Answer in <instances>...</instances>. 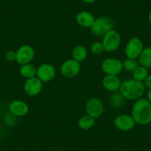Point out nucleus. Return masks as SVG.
Returning <instances> with one entry per match:
<instances>
[{
  "label": "nucleus",
  "instance_id": "obj_19",
  "mask_svg": "<svg viewBox=\"0 0 151 151\" xmlns=\"http://www.w3.org/2000/svg\"><path fill=\"white\" fill-rule=\"evenodd\" d=\"M96 123V119L89 115H85L81 117L78 121V126L83 130H88L92 128Z\"/></svg>",
  "mask_w": 151,
  "mask_h": 151
},
{
  "label": "nucleus",
  "instance_id": "obj_25",
  "mask_svg": "<svg viewBox=\"0 0 151 151\" xmlns=\"http://www.w3.org/2000/svg\"><path fill=\"white\" fill-rule=\"evenodd\" d=\"M145 88H147L148 90L151 89V75H148L146 79L143 82Z\"/></svg>",
  "mask_w": 151,
  "mask_h": 151
},
{
  "label": "nucleus",
  "instance_id": "obj_4",
  "mask_svg": "<svg viewBox=\"0 0 151 151\" xmlns=\"http://www.w3.org/2000/svg\"><path fill=\"white\" fill-rule=\"evenodd\" d=\"M102 45L104 51H116L121 44V36L119 33L115 30H111L103 36Z\"/></svg>",
  "mask_w": 151,
  "mask_h": 151
},
{
  "label": "nucleus",
  "instance_id": "obj_11",
  "mask_svg": "<svg viewBox=\"0 0 151 151\" xmlns=\"http://www.w3.org/2000/svg\"><path fill=\"white\" fill-rule=\"evenodd\" d=\"M56 74L55 67L50 63H45L37 68L36 77L42 82H48L53 80Z\"/></svg>",
  "mask_w": 151,
  "mask_h": 151
},
{
  "label": "nucleus",
  "instance_id": "obj_1",
  "mask_svg": "<svg viewBox=\"0 0 151 151\" xmlns=\"http://www.w3.org/2000/svg\"><path fill=\"white\" fill-rule=\"evenodd\" d=\"M131 116L136 124L147 125L151 123V103L147 99L141 98L135 101Z\"/></svg>",
  "mask_w": 151,
  "mask_h": 151
},
{
  "label": "nucleus",
  "instance_id": "obj_2",
  "mask_svg": "<svg viewBox=\"0 0 151 151\" xmlns=\"http://www.w3.org/2000/svg\"><path fill=\"white\" fill-rule=\"evenodd\" d=\"M145 91V87L142 82L131 79L122 82L119 92L125 99L136 101L142 98Z\"/></svg>",
  "mask_w": 151,
  "mask_h": 151
},
{
  "label": "nucleus",
  "instance_id": "obj_12",
  "mask_svg": "<svg viewBox=\"0 0 151 151\" xmlns=\"http://www.w3.org/2000/svg\"><path fill=\"white\" fill-rule=\"evenodd\" d=\"M43 82L36 76L26 79L24 84V91L29 96H35L41 93Z\"/></svg>",
  "mask_w": 151,
  "mask_h": 151
},
{
  "label": "nucleus",
  "instance_id": "obj_8",
  "mask_svg": "<svg viewBox=\"0 0 151 151\" xmlns=\"http://www.w3.org/2000/svg\"><path fill=\"white\" fill-rule=\"evenodd\" d=\"M81 70V64L73 59H68L62 64L60 72L64 77L73 78L79 73Z\"/></svg>",
  "mask_w": 151,
  "mask_h": 151
},
{
  "label": "nucleus",
  "instance_id": "obj_27",
  "mask_svg": "<svg viewBox=\"0 0 151 151\" xmlns=\"http://www.w3.org/2000/svg\"><path fill=\"white\" fill-rule=\"evenodd\" d=\"M82 1L87 4H92L93 3V2H95L96 0H82Z\"/></svg>",
  "mask_w": 151,
  "mask_h": 151
},
{
  "label": "nucleus",
  "instance_id": "obj_21",
  "mask_svg": "<svg viewBox=\"0 0 151 151\" xmlns=\"http://www.w3.org/2000/svg\"><path fill=\"white\" fill-rule=\"evenodd\" d=\"M133 79L135 80H137L139 82H144L149 74H148L147 68H145L143 66H139L133 73Z\"/></svg>",
  "mask_w": 151,
  "mask_h": 151
},
{
  "label": "nucleus",
  "instance_id": "obj_9",
  "mask_svg": "<svg viewBox=\"0 0 151 151\" xmlns=\"http://www.w3.org/2000/svg\"><path fill=\"white\" fill-rule=\"evenodd\" d=\"M16 53H17L16 62L20 65L30 63V62L34 59V49L33 48V47L28 45H22L21 47H19Z\"/></svg>",
  "mask_w": 151,
  "mask_h": 151
},
{
  "label": "nucleus",
  "instance_id": "obj_6",
  "mask_svg": "<svg viewBox=\"0 0 151 151\" xmlns=\"http://www.w3.org/2000/svg\"><path fill=\"white\" fill-rule=\"evenodd\" d=\"M144 49L143 42L139 37H133L127 43L124 53L128 59H138Z\"/></svg>",
  "mask_w": 151,
  "mask_h": 151
},
{
  "label": "nucleus",
  "instance_id": "obj_5",
  "mask_svg": "<svg viewBox=\"0 0 151 151\" xmlns=\"http://www.w3.org/2000/svg\"><path fill=\"white\" fill-rule=\"evenodd\" d=\"M101 68L106 75L118 76L123 70V62L116 58H107L101 62Z\"/></svg>",
  "mask_w": 151,
  "mask_h": 151
},
{
  "label": "nucleus",
  "instance_id": "obj_13",
  "mask_svg": "<svg viewBox=\"0 0 151 151\" xmlns=\"http://www.w3.org/2000/svg\"><path fill=\"white\" fill-rule=\"evenodd\" d=\"M8 109L11 114L17 117L24 116L29 112V107L27 103L19 99H16L11 101Z\"/></svg>",
  "mask_w": 151,
  "mask_h": 151
},
{
  "label": "nucleus",
  "instance_id": "obj_22",
  "mask_svg": "<svg viewBox=\"0 0 151 151\" xmlns=\"http://www.w3.org/2000/svg\"><path fill=\"white\" fill-rule=\"evenodd\" d=\"M139 66V62L135 59H128L127 58L123 62V68L127 72L133 73Z\"/></svg>",
  "mask_w": 151,
  "mask_h": 151
},
{
  "label": "nucleus",
  "instance_id": "obj_23",
  "mask_svg": "<svg viewBox=\"0 0 151 151\" xmlns=\"http://www.w3.org/2000/svg\"><path fill=\"white\" fill-rule=\"evenodd\" d=\"M91 50L93 53L96 55H99L104 51L102 42H95L91 46Z\"/></svg>",
  "mask_w": 151,
  "mask_h": 151
},
{
  "label": "nucleus",
  "instance_id": "obj_14",
  "mask_svg": "<svg viewBox=\"0 0 151 151\" xmlns=\"http://www.w3.org/2000/svg\"><path fill=\"white\" fill-rule=\"evenodd\" d=\"M122 82L118 76L106 75L102 79L103 88L110 92H116L119 91Z\"/></svg>",
  "mask_w": 151,
  "mask_h": 151
},
{
  "label": "nucleus",
  "instance_id": "obj_18",
  "mask_svg": "<svg viewBox=\"0 0 151 151\" xmlns=\"http://www.w3.org/2000/svg\"><path fill=\"white\" fill-rule=\"evenodd\" d=\"M19 72L22 77L25 78L26 79H30V78L36 76L37 68L30 63L25 64V65H21Z\"/></svg>",
  "mask_w": 151,
  "mask_h": 151
},
{
  "label": "nucleus",
  "instance_id": "obj_3",
  "mask_svg": "<svg viewBox=\"0 0 151 151\" xmlns=\"http://www.w3.org/2000/svg\"><path fill=\"white\" fill-rule=\"evenodd\" d=\"M114 22L108 17H101L95 19L93 24L91 27L93 34L98 37L104 36L109 31L113 29Z\"/></svg>",
  "mask_w": 151,
  "mask_h": 151
},
{
  "label": "nucleus",
  "instance_id": "obj_20",
  "mask_svg": "<svg viewBox=\"0 0 151 151\" xmlns=\"http://www.w3.org/2000/svg\"><path fill=\"white\" fill-rule=\"evenodd\" d=\"M124 99H125L123 97L121 93L116 91L110 95L109 98V103L113 108H120L124 104Z\"/></svg>",
  "mask_w": 151,
  "mask_h": 151
},
{
  "label": "nucleus",
  "instance_id": "obj_17",
  "mask_svg": "<svg viewBox=\"0 0 151 151\" xmlns=\"http://www.w3.org/2000/svg\"><path fill=\"white\" fill-rule=\"evenodd\" d=\"M72 57L74 60L81 63L88 57V50L82 45L76 46L72 50Z\"/></svg>",
  "mask_w": 151,
  "mask_h": 151
},
{
  "label": "nucleus",
  "instance_id": "obj_7",
  "mask_svg": "<svg viewBox=\"0 0 151 151\" xmlns=\"http://www.w3.org/2000/svg\"><path fill=\"white\" fill-rule=\"evenodd\" d=\"M85 110L88 115L96 119L99 118L104 113V104L99 99L93 97L89 99L85 104Z\"/></svg>",
  "mask_w": 151,
  "mask_h": 151
},
{
  "label": "nucleus",
  "instance_id": "obj_28",
  "mask_svg": "<svg viewBox=\"0 0 151 151\" xmlns=\"http://www.w3.org/2000/svg\"><path fill=\"white\" fill-rule=\"evenodd\" d=\"M148 21H149V22L151 24V11L150 12L149 15H148Z\"/></svg>",
  "mask_w": 151,
  "mask_h": 151
},
{
  "label": "nucleus",
  "instance_id": "obj_24",
  "mask_svg": "<svg viewBox=\"0 0 151 151\" xmlns=\"http://www.w3.org/2000/svg\"><path fill=\"white\" fill-rule=\"evenodd\" d=\"M5 59H6V60L8 62H16V59H17V53H16V51H14V50H8L5 53Z\"/></svg>",
  "mask_w": 151,
  "mask_h": 151
},
{
  "label": "nucleus",
  "instance_id": "obj_16",
  "mask_svg": "<svg viewBox=\"0 0 151 151\" xmlns=\"http://www.w3.org/2000/svg\"><path fill=\"white\" fill-rule=\"evenodd\" d=\"M139 63L141 66H143L146 68H151V47H144L143 50L139 56Z\"/></svg>",
  "mask_w": 151,
  "mask_h": 151
},
{
  "label": "nucleus",
  "instance_id": "obj_26",
  "mask_svg": "<svg viewBox=\"0 0 151 151\" xmlns=\"http://www.w3.org/2000/svg\"><path fill=\"white\" fill-rule=\"evenodd\" d=\"M147 99L151 103V89L148 90L147 93Z\"/></svg>",
  "mask_w": 151,
  "mask_h": 151
},
{
  "label": "nucleus",
  "instance_id": "obj_10",
  "mask_svg": "<svg viewBox=\"0 0 151 151\" xmlns=\"http://www.w3.org/2000/svg\"><path fill=\"white\" fill-rule=\"evenodd\" d=\"M136 122L131 115L121 114L117 116L114 119V125L117 130L122 132L130 131L136 126Z\"/></svg>",
  "mask_w": 151,
  "mask_h": 151
},
{
  "label": "nucleus",
  "instance_id": "obj_15",
  "mask_svg": "<svg viewBox=\"0 0 151 151\" xmlns=\"http://www.w3.org/2000/svg\"><path fill=\"white\" fill-rule=\"evenodd\" d=\"M95 19L93 15L86 11H80L76 17V20L78 24L85 28H91L93 24Z\"/></svg>",
  "mask_w": 151,
  "mask_h": 151
}]
</instances>
